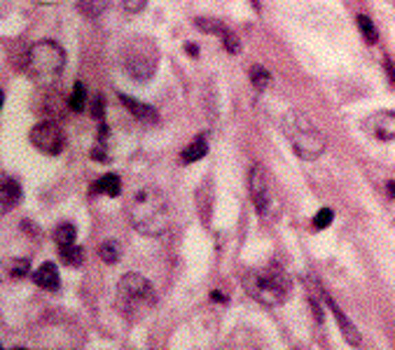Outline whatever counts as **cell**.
I'll use <instances>...</instances> for the list:
<instances>
[{
  "label": "cell",
  "instance_id": "cell-1",
  "mask_svg": "<svg viewBox=\"0 0 395 350\" xmlns=\"http://www.w3.org/2000/svg\"><path fill=\"white\" fill-rule=\"evenodd\" d=\"M127 219L129 224L143 236H164L171 229V206L162 189L140 187L127 201Z\"/></svg>",
  "mask_w": 395,
  "mask_h": 350
},
{
  "label": "cell",
  "instance_id": "cell-2",
  "mask_svg": "<svg viewBox=\"0 0 395 350\" xmlns=\"http://www.w3.org/2000/svg\"><path fill=\"white\" fill-rule=\"evenodd\" d=\"M244 289L257 304L262 306H281L290 299L292 281L279 266H260L244 276Z\"/></svg>",
  "mask_w": 395,
  "mask_h": 350
},
{
  "label": "cell",
  "instance_id": "cell-3",
  "mask_svg": "<svg viewBox=\"0 0 395 350\" xmlns=\"http://www.w3.org/2000/svg\"><path fill=\"white\" fill-rule=\"evenodd\" d=\"M283 133L290 140L295 154L304 162H316L328 147V140L321 129L316 127L304 112L290 110L283 117Z\"/></svg>",
  "mask_w": 395,
  "mask_h": 350
},
{
  "label": "cell",
  "instance_id": "cell-4",
  "mask_svg": "<svg viewBox=\"0 0 395 350\" xmlns=\"http://www.w3.org/2000/svg\"><path fill=\"white\" fill-rule=\"evenodd\" d=\"M66 68V52L61 45L43 40L35 43L26 54V73L40 87H54Z\"/></svg>",
  "mask_w": 395,
  "mask_h": 350
},
{
  "label": "cell",
  "instance_id": "cell-5",
  "mask_svg": "<svg viewBox=\"0 0 395 350\" xmlns=\"http://www.w3.org/2000/svg\"><path fill=\"white\" fill-rule=\"evenodd\" d=\"M117 306L131 320L145 318L157 306V292L145 276L127 274L117 285Z\"/></svg>",
  "mask_w": 395,
  "mask_h": 350
},
{
  "label": "cell",
  "instance_id": "cell-6",
  "mask_svg": "<svg viewBox=\"0 0 395 350\" xmlns=\"http://www.w3.org/2000/svg\"><path fill=\"white\" fill-rule=\"evenodd\" d=\"M122 68L136 82H147L157 68V45L145 38H136L125 47Z\"/></svg>",
  "mask_w": 395,
  "mask_h": 350
},
{
  "label": "cell",
  "instance_id": "cell-7",
  "mask_svg": "<svg viewBox=\"0 0 395 350\" xmlns=\"http://www.w3.org/2000/svg\"><path fill=\"white\" fill-rule=\"evenodd\" d=\"M248 189L255 210L262 219H274L281 215V201L276 197V189L271 185V177L260 164H255L248 173Z\"/></svg>",
  "mask_w": 395,
  "mask_h": 350
},
{
  "label": "cell",
  "instance_id": "cell-8",
  "mask_svg": "<svg viewBox=\"0 0 395 350\" xmlns=\"http://www.w3.org/2000/svg\"><path fill=\"white\" fill-rule=\"evenodd\" d=\"M28 140H31V145L35 150L43 154H50V157L61 154L63 147H66V133H63V129L54 122L35 124L31 129V133H28Z\"/></svg>",
  "mask_w": 395,
  "mask_h": 350
},
{
  "label": "cell",
  "instance_id": "cell-9",
  "mask_svg": "<svg viewBox=\"0 0 395 350\" xmlns=\"http://www.w3.org/2000/svg\"><path fill=\"white\" fill-rule=\"evenodd\" d=\"M361 127L370 138L391 142V140H395V112H391V110L372 112V115L365 117Z\"/></svg>",
  "mask_w": 395,
  "mask_h": 350
},
{
  "label": "cell",
  "instance_id": "cell-10",
  "mask_svg": "<svg viewBox=\"0 0 395 350\" xmlns=\"http://www.w3.org/2000/svg\"><path fill=\"white\" fill-rule=\"evenodd\" d=\"M325 301H328V306H330V311L334 313V320H337V325L341 327V334H344V339L351 343V346H361V331H358V327L356 325L351 322L349 318H346V313L341 311V308L334 304L332 299H330V296H325Z\"/></svg>",
  "mask_w": 395,
  "mask_h": 350
},
{
  "label": "cell",
  "instance_id": "cell-11",
  "mask_svg": "<svg viewBox=\"0 0 395 350\" xmlns=\"http://www.w3.org/2000/svg\"><path fill=\"white\" fill-rule=\"evenodd\" d=\"M120 100L125 103V108L129 110V115H134L138 122H145V124H155L159 120V115H157V110L152 108V105H147V103H140V100H136V98H129L122 94Z\"/></svg>",
  "mask_w": 395,
  "mask_h": 350
},
{
  "label": "cell",
  "instance_id": "cell-12",
  "mask_svg": "<svg viewBox=\"0 0 395 350\" xmlns=\"http://www.w3.org/2000/svg\"><path fill=\"white\" fill-rule=\"evenodd\" d=\"M33 281L38 287L43 289H50V292H56L58 285H61V281H58V271H56V264L52 262H45L43 266H40L38 271H35Z\"/></svg>",
  "mask_w": 395,
  "mask_h": 350
},
{
  "label": "cell",
  "instance_id": "cell-13",
  "mask_svg": "<svg viewBox=\"0 0 395 350\" xmlns=\"http://www.w3.org/2000/svg\"><path fill=\"white\" fill-rule=\"evenodd\" d=\"M21 201V187L14 177H3V210H12Z\"/></svg>",
  "mask_w": 395,
  "mask_h": 350
},
{
  "label": "cell",
  "instance_id": "cell-14",
  "mask_svg": "<svg viewBox=\"0 0 395 350\" xmlns=\"http://www.w3.org/2000/svg\"><path fill=\"white\" fill-rule=\"evenodd\" d=\"M96 192L105 194V197H120L122 194V180L117 173H105L101 180L96 182Z\"/></svg>",
  "mask_w": 395,
  "mask_h": 350
},
{
  "label": "cell",
  "instance_id": "cell-15",
  "mask_svg": "<svg viewBox=\"0 0 395 350\" xmlns=\"http://www.w3.org/2000/svg\"><path fill=\"white\" fill-rule=\"evenodd\" d=\"M206 152H209V145H206V138L204 135H199V138H194L190 145L182 150L180 159L185 164H192V162H199L202 157H206Z\"/></svg>",
  "mask_w": 395,
  "mask_h": 350
},
{
  "label": "cell",
  "instance_id": "cell-16",
  "mask_svg": "<svg viewBox=\"0 0 395 350\" xmlns=\"http://www.w3.org/2000/svg\"><path fill=\"white\" fill-rule=\"evenodd\" d=\"M58 257L66 266H80L85 262V250L75 243H68V245H58Z\"/></svg>",
  "mask_w": 395,
  "mask_h": 350
},
{
  "label": "cell",
  "instance_id": "cell-17",
  "mask_svg": "<svg viewBox=\"0 0 395 350\" xmlns=\"http://www.w3.org/2000/svg\"><path fill=\"white\" fill-rule=\"evenodd\" d=\"M98 257L103 259L105 264H117L122 259V245L117 241H105L98 248Z\"/></svg>",
  "mask_w": 395,
  "mask_h": 350
},
{
  "label": "cell",
  "instance_id": "cell-18",
  "mask_svg": "<svg viewBox=\"0 0 395 350\" xmlns=\"http://www.w3.org/2000/svg\"><path fill=\"white\" fill-rule=\"evenodd\" d=\"M358 28H361V33H363V38H365V43L367 45H374L376 40H379V33H376V26L372 23V19L370 17H365V14H358Z\"/></svg>",
  "mask_w": 395,
  "mask_h": 350
},
{
  "label": "cell",
  "instance_id": "cell-19",
  "mask_svg": "<svg viewBox=\"0 0 395 350\" xmlns=\"http://www.w3.org/2000/svg\"><path fill=\"white\" fill-rule=\"evenodd\" d=\"M68 105H70V110H75V112L85 110V105H87V89H85L82 82H75L73 94H70V98H68Z\"/></svg>",
  "mask_w": 395,
  "mask_h": 350
},
{
  "label": "cell",
  "instance_id": "cell-20",
  "mask_svg": "<svg viewBox=\"0 0 395 350\" xmlns=\"http://www.w3.org/2000/svg\"><path fill=\"white\" fill-rule=\"evenodd\" d=\"M54 239L58 245H68V243H75L78 239V229L73 227V224H61L56 231H54Z\"/></svg>",
  "mask_w": 395,
  "mask_h": 350
},
{
  "label": "cell",
  "instance_id": "cell-21",
  "mask_svg": "<svg viewBox=\"0 0 395 350\" xmlns=\"http://www.w3.org/2000/svg\"><path fill=\"white\" fill-rule=\"evenodd\" d=\"M250 82L255 89H267L271 85V75L262 66H253L250 68Z\"/></svg>",
  "mask_w": 395,
  "mask_h": 350
},
{
  "label": "cell",
  "instance_id": "cell-22",
  "mask_svg": "<svg viewBox=\"0 0 395 350\" xmlns=\"http://www.w3.org/2000/svg\"><path fill=\"white\" fill-rule=\"evenodd\" d=\"M194 23H197V26L202 28L204 33H215V35H222V33L227 31V28L222 26V23L217 21V19H204V17H199V19L194 21Z\"/></svg>",
  "mask_w": 395,
  "mask_h": 350
},
{
  "label": "cell",
  "instance_id": "cell-23",
  "mask_svg": "<svg viewBox=\"0 0 395 350\" xmlns=\"http://www.w3.org/2000/svg\"><path fill=\"white\" fill-rule=\"evenodd\" d=\"M105 0H82V3L78 5V8L85 12L87 17H96V14H101V12L105 10Z\"/></svg>",
  "mask_w": 395,
  "mask_h": 350
},
{
  "label": "cell",
  "instance_id": "cell-24",
  "mask_svg": "<svg viewBox=\"0 0 395 350\" xmlns=\"http://www.w3.org/2000/svg\"><path fill=\"white\" fill-rule=\"evenodd\" d=\"M332 219H334V212L330 210V208H323V210H318V212H316V217H314V227H316V229H328L330 224H332Z\"/></svg>",
  "mask_w": 395,
  "mask_h": 350
},
{
  "label": "cell",
  "instance_id": "cell-25",
  "mask_svg": "<svg viewBox=\"0 0 395 350\" xmlns=\"http://www.w3.org/2000/svg\"><path fill=\"white\" fill-rule=\"evenodd\" d=\"M222 45H225V50L229 52V54H239L241 52V43H239L237 33H232V31L222 33Z\"/></svg>",
  "mask_w": 395,
  "mask_h": 350
},
{
  "label": "cell",
  "instance_id": "cell-26",
  "mask_svg": "<svg viewBox=\"0 0 395 350\" xmlns=\"http://www.w3.org/2000/svg\"><path fill=\"white\" fill-rule=\"evenodd\" d=\"M26 271H28V259H17V262L12 264L10 274H12V278H21V276H26Z\"/></svg>",
  "mask_w": 395,
  "mask_h": 350
},
{
  "label": "cell",
  "instance_id": "cell-27",
  "mask_svg": "<svg viewBox=\"0 0 395 350\" xmlns=\"http://www.w3.org/2000/svg\"><path fill=\"white\" fill-rule=\"evenodd\" d=\"M145 3L147 0H125L122 8H125V12H129V14H138V12L145 8Z\"/></svg>",
  "mask_w": 395,
  "mask_h": 350
},
{
  "label": "cell",
  "instance_id": "cell-28",
  "mask_svg": "<svg viewBox=\"0 0 395 350\" xmlns=\"http://www.w3.org/2000/svg\"><path fill=\"white\" fill-rule=\"evenodd\" d=\"M103 96H98L96 100H94V117H96V120H103Z\"/></svg>",
  "mask_w": 395,
  "mask_h": 350
},
{
  "label": "cell",
  "instance_id": "cell-29",
  "mask_svg": "<svg viewBox=\"0 0 395 350\" xmlns=\"http://www.w3.org/2000/svg\"><path fill=\"white\" fill-rule=\"evenodd\" d=\"M185 50H187V54H190V56H199V47L194 45V43H187Z\"/></svg>",
  "mask_w": 395,
  "mask_h": 350
},
{
  "label": "cell",
  "instance_id": "cell-30",
  "mask_svg": "<svg viewBox=\"0 0 395 350\" xmlns=\"http://www.w3.org/2000/svg\"><path fill=\"white\" fill-rule=\"evenodd\" d=\"M386 192H388V197L395 199V180H388V185H386Z\"/></svg>",
  "mask_w": 395,
  "mask_h": 350
},
{
  "label": "cell",
  "instance_id": "cell-31",
  "mask_svg": "<svg viewBox=\"0 0 395 350\" xmlns=\"http://www.w3.org/2000/svg\"><path fill=\"white\" fill-rule=\"evenodd\" d=\"M386 73H388V77L393 80V85H395V68H393L391 61H386Z\"/></svg>",
  "mask_w": 395,
  "mask_h": 350
},
{
  "label": "cell",
  "instance_id": "cell-32",
  "mask_svg": "<svg viewBox=\"0 0 395 350\" xmlns=\"http://www.w3.org/2000/svg\"><path fill=\"white\" fill-rule=\"evenodd\" d=\"M213 299L215 301H225V296H222V292H213Z\"/></svg>",
  "mask_w": 395,
  "mask_h": 350
}]
</instances>
